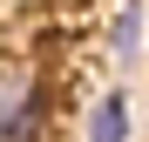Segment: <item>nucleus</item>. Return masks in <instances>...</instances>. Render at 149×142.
<instances>
[{
	"label": "nucleus",
	"mask_w": 149,
	"mask_h": 142,
	"mask_svg": "<svg viewBox=\"0 0 149 142\" xmlns=\"http://www.w3.org/2000/svg\"><path fill=\"white\" fill-rule=\"evenodd\" d=\"M41 122H47L41 75L27 61H7V68H0V142H34Z\"/></svg>",
	"instance_id": "1"
},
{
	"label": "nucleus",
	"mask_w": 149,
	"mask_h": 142,
	"mask_svg": "<svg viewBox=\"0 0 149 142\" xmlns=\"http://www.w3.org/2000/svg\"><path fill=\"white\" fill-rule=\"evenodd\" d=\"M88 142H129V95H95V108H88Z\"/></svg>",
	"instance_id": "2"
},
{
	"label": "nucleus",
	"mask_w": 149,
	"mask_h": 142,
	"mask_svg": "<svg viewBox=\"0 0 149 142\" xmlns=\"http://www.w3.org/2000/svg\"><path fill=\"white\" fill-rule=\"evenodd\" d=\"M115 68H129L136 54H142V7H136V0H122V7H115Z\"/></svg>",
	"instance_id": "3"
}]
</instances>
